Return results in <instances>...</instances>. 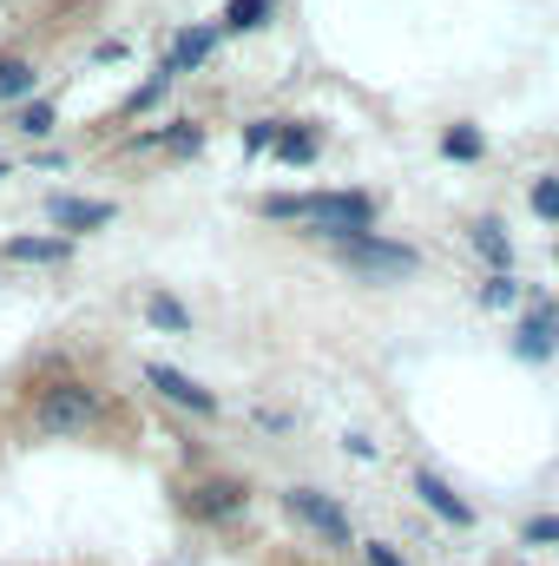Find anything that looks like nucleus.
I'll list each match as a JSON object with an SVG mask.
<instances>
[{
  "label": "nucleus",
  "mask_w": 559,
  "mask_h": 566,
  "mask_svg": "<svg viewBox=\"0 0 559 566\" xmlns=\"http://www.w3.org/2000/svg\"><path fill=\"white\" fill-rule=\"evenodd\" d=\"M264 218L303 224V231L342 244V238H362L376 224V198L369 191H283V198H264Z\"/></svg>",
  "instance_id": "obj_1"
},
{
  "label": "nucleus",
  "mask_w": 559,
  "mask_h": 566,
  "mask_svg": "<svg viewBox=\"0 0 559 566\" xmlns=\"http://www.w3.org/2000/svg\"><path fill=\"white\" fill-rule=\"evenodd\" d=\"M336 258H342V271H356L362 283H402V277H415V271H421L415 244H389V238H376V231L342 238V244H336Z\"/></svg>",
  "instance_id": "obj_2"
},
{
  "label": "nucleus",
  "mask_w": 559,
  "mask_h": 566,
  "mask_svg": "<svg viewBox=\"0 0 559 566\" xmlns=\"http://www.w3.org/2000/svg\"><path fill=\"white\" fill-rule=\"evenodd\" d=\"M99 389L93 382H46L40 389V402H33V428L40 434H86V428L99 422Z\"/></svg>",
  "instance_id": "obj_3"
},
{
  "label": "nucleus",
  "mask_w": 559,
  "mask_h": 566,
  "mask_svg": "<svg viewBox=\"0 0 559 566\" xmlns=\"http://www.w3.org/2000/svg\"><path fill=\"white\" fill-rule=\"evenodd\" d=\"M283 507H289L316 541H329V547H356V534H349V507H342L336 494H323V488H289Z\"/></svg>",
  "instance_id": "obj_4"
},
{
  "label": "nucleus",
  "mask_w": 559,
  "mask_h": 566,
  "mask_svg": "<svg viewBox=\"0 0 559 566\" xmlns=\"http://www.w3.org/2000/svg\"><path fill=\"white\" fill-rule=\"evenodd\" d=\"M145 382L165 396V402H178V409H191V416H218V396L204 389V382H191L184 369H171V363H145Z\"/></svg>",
  "instance_id": "obj_5"
},
{
  "label": "nucleus",
  "mask_w": 559,
  "mask_h": 566,
  "mask_svg": "<svg viewBox=\"0 0 559 566\" xmlns=\"http://www.w3.org/2000/svg\"><path fill=\"white\" fill-rule=\"evenodd\" d=\"M514 356H520V363H553L559 356V310H527V316H520Z\"/></svg>",
  "instance_id": "obj_6"
},
{
  "label": "nucleus",
  "mask_w": 559,
  "mask_h": 566,
  "mask_svg": "<svg viewBox=\"0 0 559 566\" xmlns=\"http://www.w3.org/2000/svg\"><path fill=\"white\" fill-rule=\"evenodd\" d=\"M46 218L73 238V231H99V224H113L119 205H106V198H66V191H60V198H46Z\"/></svg>",
  "instance_id": "obj_7"
},
{
  "label": "nucleus",
  "mask_w": 559,
  "mask_h": 566,
  "mask_svg": "<svg viewBox=\"0 0 559 566\" xmlns=\"http://www.w3.org/2000/svg\"><path fill=\"white\" fill-rule=\"evenodd\" d=\"M415 494L428 501V514H441L447 527H474V507H467V501H461V494L434 474V468H415Z\"/></svg>",
  "instance_id": "obj_8"
},
{
  "label": "nucleus",
  "mask_w": 559,
  "mask_h": 566,
  "mask_svg": "<svg viewBox=\"0 0 559 566\" xmlns=\"http://www.w3.org/2000/svg\"><path fill=\"white\" fill-rule=\"evenodd\" d=\"M244 488L238 481H204V488H191V514L198 521H231V514H244Z\"/></svg>",
  "instance_id": "obj_9"
},
{
  "label": "nucleus",
  "mask_w": 559,
  "mask_h": 566,
  "mask_svg": "<svg viewBox=\"0 0 559 566\" xmlns=\"http://www.w3.org/2000/svg\"><path fill=\"white\" fill-rule=\"evenodd\" d=\"M467 238H474V251H481L494 271H514V244H507V224H500V218H474Z\"/></svg>",
  "instance_id": "obj_10"
},
{
  "label": "nucleus",
  "mask_w": 559,
  "mask_h": 566,
  "mask_svg": "<svg viewBox=\"0 0 559 566\" xmlns=\"http://www.w3.org/2000/svg\"><path fill=\"white\" fill-rule=\"evenodd\" d=\"M13 264H66L73 258V238H7L0 244Z\"/></svg>",
  "instance_id": "obj_11"
},
{
  "label": "nucleus",
  "mask_w": 559,
  "mask_h": 566,
  "mask_svg": "<svg viewBox=\"0 0 559 566\" xmlns=\"http://www.w3.org/2000/svg\"><path fill=\"white\" fill-rule=\"evenodd\" d=\"M211 46H218V27H191V33H178V46H171L165 73H191V66H204V60H211Z\"/></svg>",
  "instance_id": "obj_12"
},
{
  "label": "nucleus",
  "mask_w": 559,
  "mask_h": 566,
  "mask_svg": "<svg viewBox=\"0 0 559 566\" xmlns=\"http://www.w3.org/2000/svg\"><path fill=\"white\" fill-rule=\"evenodd\" d=\"M145 323H151V329H165V336H191V310H184L178 296H165V290H151V296H145Z\"/></svg>",
  "instance_id": "obj_13"
},
{
  "label": "nucleus",
  "mask_w": 559,
  "mask_h": 566,
  "mask_svg": "<svg viewBox=\"0 0 559 566\" xmlns=\"http://www.w3.org/2000/svg\"><path fill=\"white\" fill-rule=\"evenodd\" d=\"M33 86H40V66L20 60V53H7V60H0V106H7V99H33Z\"/></svg>",
  "instance_id": "obj_14"
},
{
  "label": "nucleus",
  "mask_w": 559,
  "mask_h": 566,
  "mask_svg": "<svg viewBox=\"0 0 559 566\" xmlns=\"http://www.w3.org/2000/svg\"><path fill=\"white\" fill-rule=\"evenodd\" d=\"M271 7H277V0H231V7H224V33H251V27H264Z\"/></svg>",
  "instance_id": "obj_15"
},
{
  "label": "nucleus",
  "mask_w": 559,
  "mask_h": 566,
  "mask_svg": "<svg viewBox=\"0 0 559 566\" xmlns=\"http://www.w3.org/2000/svg\"><path fill=\"white\" fill-rule=\"evenodd\" d=\"M277 151L289 158V165H309V158H316V133H303V126H283V133H277Z\"/></svg>",
  "instance_id": "obj_16"
},
{
  "label": "nucleus",
  "mask_w": 559,
  "mask_h": 566,
  "mask_svg": "<svg viewBox=\"0 0 559 566\" xmlns=\"http://www.w3.org/2000/svg\"><path fill=\"white\" fill-rule=\"evenodd\" d=\"M441 151H447V158H461V165H467V158H481V151H487V139H481V133H474V126H454V133H447V139H441Z\"/></svg>",
  "instance_id": "obj_17"
},
{
  "label": "nucleus",
  "mask_w": 559,
  "mask_h": 566,
  "mask_svg": "<svg viewBox=\"0 0 559 566\" xmlns=\"http://www.w3.org/2000/svg\"><path fill=\"white\" fill-rule=\"evenodd\" d=\"M481 303H487V310H514V303H520V283L507 277V271H494V283L481 290Z\"/></svg>",
  "instance_id": "obj_18"
},
{
  "label": "nucleus",
  "mask_w": 559,
  "mask_h": 566,
  "mask_svg": "<svg viewBox=\"0 0 559 566\" xmlns=\"http://www.w3.org/2000/svg\"><path fill=\"white\" fill-rule=\"evenodd\" d=\"M13 126H20L27 139H46V133H53V106H46V99H33V106H27V113L13 119Z\"/></svg>",
  "instance_id": "obj_19"
},
{
  "label": "nucleus",
  "mask_w": 559,
  "mask_h": 566,
  "mask_svg": "<svg viewBox=\"0 0 559 566\" xmlns=\"http://www.w3.org/2000/svg\"><path fill=\"white\" fill-rule=\"evenodd\" d=\"M520 541H527V547H559V514H540V521H527V527H520Z\"/></svg>",
  "instance_id": "obj_20"
},
{
  "label": "nucleus",
  "mask_w": 559,
  "mask_h": 566,
  "mask_svg": "<svg viewBox=\"0 0 559 566\" xmlns=\"http://www.w3.org/2000/svg\"><path fill=\"white\" fill-rule=\"evenodd\" d=\"M534 211H540L547 224H559V178H540V185H534Z\"/></svg>",
  "instance_id": "obj_21"
},
{
  "label": "nucleus",
  "mask_w": 559,
  "mask_h": 566,
  "mask_svg": "<svg viewBox=\"0 0 559 566\" xmlns=\"http://www.w3.org/2000/svg\"><path fill=\"white\" fill-rule=\"evenodd\" d=\"M165 86H171V73H165V66H158V73H151V80H145L139 93H133V113H145V106H158V99H165Z\"/></svg>",
  "instance_id": "obj_22"
},
{
  "label": "nucleus",
  "mask_w": 559,
  "mask_h": 566,
  "mask_svg": "<svg viewBox=\"0 0 559 566\" xmlns=\"http://www.w3.org/2000/svg\"><path fill=\"white\" fill-rule=\"evenodd\" d=\"M277 133H283V119H257V126L244 133V145H251V151H271V145H277Z\"/></svg>",
  "instance_id": "obj_23"
},
{
  "label": "nucleus",
  "mask_w": 559,
  "mask_h": 566,
  "mask_svg": "<svg viewBox=\"0 0 559 566\" xmlns=\"http://www.w3.org/2000/svg\"><path fill=\"white\" fill-rule=\"evenodd\" d=\"M362 560H369V566H409L395 547H389V541H369V547H362Z\"/></svg>",
  "instance_id": "obj_24"
},
{
  "label": "nucleus",
  "mask_w": 559,
  "mask_h": 566,
  "mask_svg": "<svg viewBox=\"0 0 559 566\" xmlns=\"http://www.w3.org/2000/svg\"><path fill=\"white\" fill-rule=\"evenodd\" d=\"M0 178H7V165H0Z\"/></svg>",
  "instance_id": "obj_25"
}]
</instances>
